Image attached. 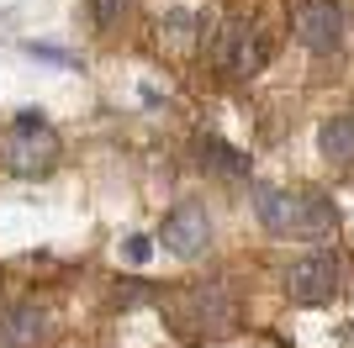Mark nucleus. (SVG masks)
<instances>
[{
    "label": "nucleus",
    "instance_id": "1",
    "mask_svg": "<svg viewBox=\"0 0 354 348\" xmlns=\"http://www.w3.org/2000/svg\"><path fill=\"white\" fill-rule=\"evenodd\" d=\"M164 322L191 343H222L238 333V296L227 280H196L164 296Z\"/></svg>",
    "mask_w": 354,
    "mask_h": 348
},
{
    "label": "nucleus",
    "instance_id": "2",
    "mask_svg": "<svg viewBox=\"0 0 354 348\" xmlns=\"http://www.w3.org/2000/svg\"><path fill=\"white\" fill-rule=\"evenodd\" d=\"M254 211L275 238H301V243H323L339 227V211L328 195L317 190H281V185H259L254 190Z\"/></svg>",
    "mask_w": 354,
    "mask_h": 348
},
{
    "label": "nucleus",
    "instance_id": "3",
    "mask_svg": "<svg viewBox=\"0 0 354 348\" xmlns=\"http://www.w3.org/2000/svg\"><path fill=\"white\" fill-rule=\"evenodd\" d=\"M59 137H53V127L43 122V111H16L11 122V137H6V169L16 174V180H43V174L59 169Z\"/></svg>",
    "mask_w": 354,
    "mask_h": 348
},
{
    "label": "nucleus",
    "instance_id": "4",
    "mask_svg": "<svg viewBox=\"0 0 354 348\" xmlns=\"http://www.w3.org/2000/svg\"><path fill=\"white\" fill-rule=\"evenodd\" d=\"M217 69L222 74H238V79H249V74H259L270 64V53H275V43H270V32L254 21V16H227L217 27Z\"/></svg>",
    "mask_w": 354,
    "mask_h": 348
},
{
    "label": "nucleus",
    "instance_id": "5",
    "mask_svg": "<svg viewBox=\"0 0 354 348\" xmlns=\"http://www.w3.org/2000/svg\"><path fill=\"white\" fill-rule=\"evenodd\" d=\"M281 290L291 306H323L339 296V259L333 253H307L281 275Z\"/></svg>",
    "mask_w": 354,
    "mask_h": 348
},
{
    "label": "nucleus",
    "instance_id": "6",
    "mask_svg": "<svg viewBox=\"0 0 354 348\" xmlns=\"http://www.w3.org/2000/svg\"><path fill=\"white\" fill-rule=\"evenodd\" d=\"M159 243H164V253H175V259H201L212 248L207 206H196V201L169 206V217H164V227H159Z\"/></svg>",
    "mask_w": 354,
    "mask_h": 348
},
{
    "label": "nucleus",
    "instance_id": "7",
    "mask_svg": "<svg viewBox=\"0 0 354 348\" xmlns=\"http://www.w3.org/2000/svg\"><path fill=\"white\" fill-rule=\"evenodd\" d=\"M296 43L307 53H339L344 48V6L339 0H301L296 6Z\"/></svg>",
    "mask_w": 354,
    "mask_h": 348
},
{
    "label": "nucleus",
    "instance_id": "8",
    "mask_svg": "<svg viewBox=\"0 0 354 348\" xmlns=\"http://www.w3.org/2000/svg\"><path fill=\"white\" fill-rule=\"evenodd\" d=\"M48 338V311L37 301H16L0 311V348H37Z\"/></svg>",
    "mask_w": 354,
    "mask_h": 348
},
{
    "label": "nucleus",
    "instance_id": "9",
    "mask_svg": "<svg viewBox=\"0 0 354 348\" xmlns=\"http://www.w3.org/2000/svg\"><path fill=\"white\" fill-rule=\"evenodd\" d=\"M317 153L333 169H354V111H339L317 127Z\"/></svg>",
    "mask_w": 354,
    "mask_h": 348
},
{
    "label": "nucleus",
    "instance_id": "10",
    "mask_svg": "<svg viewBox=\"0 0 354 348\" xmlns=\"http://www.w3.org/2000/svg\"><path fill=\"white\" fill-rule=\"evenodd\" d=\"M196 164L201 169H212V174H227V180H243V174L254 169V159L243 153V148H233V143H222V137H196Z\"/></svg>",
    "mask_w": 354,
    "mask_h": 348
},
{
    "label": "nucleus",
    "instance_id": "11",
    "mask_svg": "<svg viewBox=\"0 0 354 348\" xmlns=\"http://www.w3.org/2000/svg\"><path fill=\"white\" fill-rule=\"evenodd\" d=\"M207 37V11H164L159 16V43L169 53H191Z\"/></svg>",
    "mask_w": 354,
    "mask_h": 348
},
{
    "label": "nucleus",
    "instance_id": "12",
    "mask_svg": "<svg viewBox=\"0 0 354 348\" xmlns=\"http://www.w3.org/2000/svg\"><path fill=\"white\" fill-rule=\"evenodd\" d=\"M153 238H148V232H133V238H122V264H133V269H143L148 259H153Z\"/></svg>",
    "mask_w": 354,
    "mask_h": 348
},
{
    "label": "nucleus",
    "instance_id": "13",
    "mask_svg": "<svg viewBox=\"0 0 354 348\" xmlns=\"http://www.w3.org/2000/svg\"><path fill=\"white\" fill-rule=\"evenodd\" d=\"M27 53L37 58V64H53V69H74V64H80V58H74L69 48H59V43H37V37L27 43Z\"/></svg>",
    "mask_w": 354,
    "mask_h": 348
},
{
    "label": "nucleus",
    "instance_id": "14",
    "mask_svg": "<svg viewBox=\"0 0 354 348\" xmlns=\"http://www.w3.org/2000/svg\"><path fill=\"white\" fill-rule=\"evenodd\" d=\"M122 16H127V0H90V27L111 32Z\"/></svg>",
    "mask_w": 354,
    "mask_h": 348
}]
</instances>
